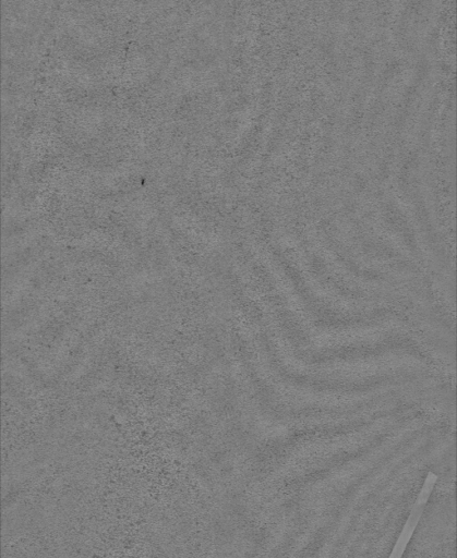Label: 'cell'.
Returning <instances> with one entry per match:
<instances>
[{"label":"cell","instance_id":"obj_1","mask_svg":"<svg viewBox=\"0 0 457 558\" xmlns=\"http://www.w3.org/2000/svg\"><path fill=\"white\" fill-rule=\"evenodd\" d=\"M267 359L270 367L277 377L288 386L297 389L311 391L314 393L326 395H358L366 392L370 389H375L378 385L383 386L385 381H392L394 376L374 377L371 380L363 379H346V378H330L321 377L316 375L302 374L293 369H289L278 359L274 345H266Z\"/></svg>","mask_w":457,"mask_h":558},{"label":"cell","instance_id":"obj_2","mask_svg":"<svg viewBox=\"0 0 457 558\" xmlns=\"http://www.w3.org/2000/svg\"><path fill=\"white\" fill-rule=\"evenodd\" d=\"M437 481V475L429 471L425 480L423 482V485L421 489L418 493V496L416 498V501L413 502L409 515L404 523V526L401 529V532L399 536L397 537V541L394 544V547L388 556V558H401L408 543L410 542L414 530L419 523V520L422 517L423 510L425 508V505L433 492L434 485Z\"/></svg>","mask_w":457,"mask_h":558}]
</instances>
